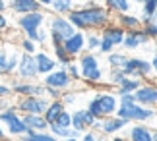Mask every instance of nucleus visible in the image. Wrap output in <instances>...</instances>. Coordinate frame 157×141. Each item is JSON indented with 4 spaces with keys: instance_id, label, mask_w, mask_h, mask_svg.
Returning <instances> with one entry per match:
<instances>
[{
    "instance_id": "nucleus-26",
    "label": "nucleus",
    "mask_w": 157,
    "mask_h": 141,
    "mask_svg": "<svg viewBox=\"0 0 157 141\" xmlns=\"http://www.w3.org/2000/svg\"><path fill=\"white\" fill-rule=\"evenodd\" d=\"M105 6L113 14H126L132 8V0H105Z\"/></svg>"
},
{
    "instance_id": "nucleus-44",
    "label": "nucleus",
    "mask_w": 157,
    "mask_h": 141,
    "mask_svg": "<svg viewBox=\"0 0 157 141\" xmlns=\"http://www.w3.org/2000/svg\"><path fill=\"white\" fill-rule=\"evenodd\" d=\"M80 139H82V141H99V133L93 132V130H86V132L80 135Z\"/></svg>"
},
{
    "instance_id": "nucleus-21",
    "label": "nucleus",
    "mask_w": 157,
    "mask_h": 141,
    "mask_svg": "<svg viewBox=\"0 0 157 141\" xmlns=\"http://www.w3.org/2000/svg\"><path fill=\"white\" fill-rule=\"evenodd\" d=\"M128 139L130 141H153V130L146 126L144 122H138L128 130Z\"/></svg>"
},
{
    "instance_id": "nucleus-37",
    "label": "nucleus",
    "mask_w": 157,
    "mask_h": 141,
    "mask_svg": "<svg viewBox=\"0 0 157 141\" xmlns=\"http://www.w3.org/2000/svg\"><path fill=\"white\" fill-rule=\"evenodd\" d=\"M60 101L64 102V106H66V108H70V106H74V105H76V101H78V93H76V91H72V89H66V91H62V95H60Z\"/></svg>"
},
{
    "instance_id": "nucleus-11",
    "label": "nucleus",
    "mask_w": 157,
    "mask_h": 141,
    "mask_svg": "<svg viewBox=\"0 0 157 141\" xmlns=\"http://www.w3.org/2000/svg\"><path fill=\"white\" fill-rule=\"evenodd\" d=\"M128 124H130V122H126L124 118H118L117 114H113V116H105V118L97 120L91 130L97 132L99 135L107 137V135H114V133H118L120 130H124Z\"/></svg>"
},
{
    "instance_id": "nucleus-17",
    "label": "nucleus",
    "mask_w": 157,
    "mask_h": 141,
    "mask_svg": "<svg viewBox=\"0 0 157 141\" xmlns=\"http://www.w3.org/2000/svg\"><path fill=\"white\" fill-rule=\"evenodd\" d=\"M35 56V64H37V72H39V76H45V73H49L52 70H56L58 68V62L54 60V56H51L49 52H45V50H37L33 54Z\"/></svg>"
},
{
    "instance_id": "nucleus-52",
    "label": "nucleus",
    "mask_w": 157,
    "mask_h": 141,
    "mask_svg": "<svg viewBox=\"0 0 157 141\" xmlns=\"http://www.w3.org/2000/svg\"><path fill=\"white\" fill-rule=\"evenodd\" d=\"M0 137H6V130H4L2 124H0Z\"/></svg>"
},
{
    "instance_id": "nucleus-46",
    "label": "nucleus",
    "mask_w": 157,
    "mask_h": 141,
    "mask_svg": "<svg viewBox=\"0 0 157 141\" xmlns=\"http://www.w3.org/2000/svg\"><path fill=\"white\" fill-rule=\"evenodd\" d=\"M14 106V102H12V97H0V110H6Z\"/></svg>"
},
{
    "instance_id": "nucleus-33",
    "label": "nucleus",
    "mask_w": 157,
    "mask_h": 141,
    "mask_svg": "<svg viewBox=\"0 0 157 141\" xmlns=\"http://www.w3.org/2000/svg\"><path fill=\"white\" fill-rule=\"evenodd\" d=\"M107 62H109V66H111V68H122V64L126 62V58H128V56H126V54L124 52H109L107 54Z\"/></svg>"
},
{
    "instance_id": "nucleus-48",
    "label": "nucleus",
    "mask_w": 157,
    "mask_h": 141,
    "mask_svg": "<svg viewBox=\"0 0 157 141\" xmlns=\"http://www.w3.org/2000/svg\"><path fill=\"white\" fill-rule=\"evenodd\" d=\"M151 68H153V76L157 77V52L153 54V58H151Z\"/></svg>"
},
{
    "instance_id": "nucleus-49",
    "label": "nucleus",
    "mask_w": 157,
    "mask_h": 141,
    "mask_svg": "<svg viewBox=\"0 0 157 141\" xmlns=\"http://www.w3.org/2000/svg\"><path fill=\"white\" fill-rule=\"evenodd\" d=\"M111 141H130L128 137H122V135H117V133H114V135L111 137Z\"/></svg>"
},
{
    "instance_id": "nucleus-29",
    "label": "nucleus",
    "mask_w": 157,
    "mask_h": 141,
    "mask_svg": "<svg viewBox=\"0 0 157 141\" xmlns=\"http://www.w3.org/2000/svg\"><path fill=\"white\" fill-rule=\"evenodd\" d=\"M49 8L58 16H66L68 12L74 10V0H52V4Z\"/></svg>"
},
{
    "instance_id": "nucleus-25",
    "label": "nucleus",
    "mask_w": 157,
    "mask_h": 141,
    "mask_svg": "<svg viewBox=\"0 0 157 141\" xmlns=\"http://www.w3.org/2000/svg\"><path fill=\"white\" fill-rule=\"evenodd\" d=\"M70 128L78 130L80 133L89 130L87 124H86V108H76L74 112H72V124H70Z\"/></svg>"
},
{
    "instance_id": "nucleus-54",
    "label": "nucleus",
    "mask_w": 157,
    "mask_h": 141,
    "mask_svg": "<svg viewBox=\"0 0 157 141\" xmlns=\"http://www.w3.org/2000/svg\"><path fill=\"white\" fill-rule=\"evenodd\" d=\"M134 2H136V4H142V2H146V0H134Z\"/></svg>"
},
{
    "instance_id": "nucleus-28",
    "label": "nucleus",
    "mask_w": 157,
    "mask_h": 141,
    "mask_svg": "<svg viewBox=\"0 0 157 141\" xmlns=\"http://www.w3.org/2000/svg\"><path fill=\"white\" fill-rule=\"evenodd\" d=\"M140 85H142V79L126 76V79L117 87V95H122V93H134V91L140 87Z\"/></svg>"
},
{
    "instance_id": "nucleus-53",
    "label": "nucleus",
    "mask_w": 157,
    "mask_h": 141,
    "mask_svg": "<svg viewBox=\"0 0 157 141\" xmlns=\"http://www.w3.org/2000/svg\"><path fill=\"white\" fill-rule=\"evenodd\" d=\"M153 141H157V130H153Z\"/></svg>"
},
{
    "instance_id": "nucleus-6",
    "label": "nucleus",
    "mask_w": 157,
    "mask_h": 141,
    "mask_svg": "<svg viewBox=\"0 0 157 141\" xmlns=\"http://www.w3.org/2000/svg\"><path fill=\"white\" fill-rule=\"evenodd\" d=\"M78 29L68 21L66 16H52L49 21V39L51 43H62L64 39H68L70 35H74Z\"/></svg>"
},
{
    "instance_id": "nucleus-9",
    "label": "nucleus",
    "mask_w": 157,
    "mask_h": 141,
    "mask_svg": "<svg viewBox=\"0 0 157 141\" xmlns=\"http://www.w3.org/2000/svg\"><path fill=\"white\" fill-rule=\"evenodd\" d=\"M14 76L17 79H25V81H37V79H39V72H37V64H35V56H33V54L20 52V60H17Z\"/></svg>"
},
{
    "instance_id": "nucleus-16",
    "label": "nucleus",
    "mask_w": 157,
    "mask_h": 141,
    "mask_svg": "<svg viewBox=\"0 0 157 141\" xmlns=\"http://www.w3.org/2000/svg\"><path fill=\"white\" fill-rule=\"evenodd\" d=\"M62 46H64V50L68 52L72 58H78L83 50H86V33L76 31L74 35H70L68 39L62 41Z\"/></svg>"
},
{
    "instance_id": "nucleus-45",
    "label": "nucleus",
    "mask_w": 157,
    "mask_h": 141,
    "mask_svg": "<svg viewBox=\"0 0 157 141\" xmlns=\"http://www.w3.org/2000/svg\"><path fill=\"white\" fill-rule=\"evenodd\" d=\"M0 97H12L10 83H4V81H0Z\"/></svg>"
},
{
    "instance_id": "nucleus-2",
    "label": "nucleus",
    "mask_w": 157,
    "mask_h": 141,
    "mask_svg": "<svg viewBox=\"0 0 157 141\" xmlns=\"http://www.w3.org/2000/svg\"><path fill=\"white\" fill-rule=\"evenodd\" d=\"M78 66H80V73H82V81H86L87 85H99L105 81V73L101 70V62L93 52L83 50L80 56L76 58Z\"/></svg>"
},
{
    "instance_id": "nucleus-24",
    "label": "nucleus",
    "mask_w": 157,
    "mask_h": 141,
    "mask_svg": "<svg viewBox=\"0 0 157 141\" xmlns=\"http://www.w3.org/2000/svg\"><path fill=\"white\" fill-rule=\"evenodd\" d=\"M17 141H58V137H54L47 130V132H27V133L17 137Z\"/></svg>"
},
{
    "instance_id": "nucleus-42",
    "label": "nucleus",
    "mask_w": 157,
    "mask_h": 141,
    "mask_svg": "<svg viewBox=\"0 0 157 141\" xmlns=\"http://www.w3.org/2000/svg\"><path fill=\"white\" fill-rule=\"evenodd\" d=\"M60 95H62V91H60V89H54V87H47V85H45V97H47L49 101L60 99Z\"/></svg>"
},
{
    "instance_id": "nucleus-13",
    "label": "nucleus",
    "mask_w": 157,
    "mask_h": 141,
    "mask_svg": "<svg viewBox=\"0 0 157 141\" xmlns=\"http://www.w3.org/2000/svg\"><path fill=\"white\" fill-rule=\"evenodd\" d=\"M151 39L142 31V27L138 29H128V31L124 33V39H122V46L124 50H136V48H140L142 45H149Z\"/></svg>"
},
{
    "instance_id": "nucleus-55",
    "label": "nucleus",
    "mask_w": 157,
    "mask_h": 141,
    "mask_svg": "<svg viewBox=\"0 0 157 141\" xmlns=\"http://www.w3.org/2000/svg\"><path fill=\"white\" fill-rule=\"evenodd\" d=\"M155 17H157V10H155Z\"/></svg>"
},
{
    "instance_id": "nucleus-56",
    "label": "nucleus",
    "mask_w": 157,
    "mask_h": 141,
    "mask_svg": "<svg viewBox=\"0 0 157 141\" xmlns=\"http://www.w3.org/2000/svg\"><path fill=\"white\" fill-rule=\"evenodd\" d=\"M12 141H17V139H12Z\"/></svg>"
},
{
    "instance_id": "nucleus-23",
    "label": "nucleus",
    "mask_w": 157,
    "mask_h": 141,
    "mask_svg": "<svg viewBox=\"0 0 157 141\" xmlns=\"http://www.w3.org/2000/svg\"><path fill=\"white\" fill-rule=\"evenodd\" d=\"M66 106H64V102L60 101V99H54V101H49V105H47V108H45V112H43V118L49 122H54L56 120V116L62 112Z\"/></svg>"
},
{
    "instance_id": "nucleus-19",
    "label": "nucleus",
    "mask_w": 157,
    "mask_h": 141,
    "mask_svg": "<svg viewBox=\"0 0 157 141\" xmlns=\"http://www.w3.org/2000/svg\"><path fill=\"white\" fill-rule=\"evenodd\" d=\"M99 33H101V37H105L107 41H111L113 45H114V48H117V46L122 45V39H124V33L126 31L120 25H117L114 21H111L109 25H105L103 29H101Z\"/></svg>"
},
{
    "instance_id": "nucleus-40",
    "label": "nucleus",
    "mask_w": 157,
    "mask_h": 141,
    "mask_svg": "<svg viewBox=\"0 0 157 141\" xmlns=\"http://www.w3.org/2000/svg\"><path fill=\"white\" fill-rule=\"evenodd\" d=\"M142 31L146 33L149 39H157V20H151V21H147V23H142Z\"/></svg>"
},
{
    "instance_id": "nucleus-5",
    "label": "nucleus",
    "mask_w": 157,
    "mask_h": 141,
    "mask_svg": "<svg viewBox=\"0 0 157 141\" xmlns=\"http://www.w3.org/2000/svg\"><path fill=\"white\" fill-rule=\"evenodd\" d=\"M45 20H47L45 12H43V10H37V12H29V14L17 16L16 25H17V29L23 33V37H27V39L33 41L35 31H37V29L45 23Z\"/></svg>"
},
{
    "instance_id": "nucleus-10",
    "label": "nucleus",
    "mask_w": 157,
    "mask_h": 141,
    "mask_svg": "<svg viewBox=\"0 0 157 141\" xmlns=\"http://www.w3.org/2000/svg\"><path fill=\"white\" fill-rule=\"evenodd\" d=\"M41 83L47 85V87H54V89H60V91H66V89H72L74 87V79L70 77V73L66 72V68H56L49 73H45Z\"/></svg>"
},
{
    "instance_id": "nucleus-50",
    "label": "nucleus",
    "mask_w": 157,
    "mask_h": 141,
    "mask_svg": "<svg viewBox=\"0 0 157 141\" xmlns=\"http://www.w3.org/2000/svg\"><path fill=\"white\" fill-rule=\"evenodd\" d=\"M37 2H39L41 6H43V8H49V6L52 4V0H37Z\"/></svg>"
},
{
    "instance_id": "nucleus-34",
    "label": "nucleus",
    "mask_w": 157,
    "mask_h": 141,
    "mask_svg": "<svg viewBox=\"0 0 157 141\" xmlns=\"http://www.w3.org/2000/svg\"><path fill=\"white\" fill-rule=\"evenodd\" d=\"M0 77H10L8 76V45L0 46Z\"/></svg>"
},
{
    "instance_id": "nucleus-18",
    "label": "nucleus",
    "mask_w": 157,
    "mask_h": 141,
    "mask_svg": "<svg viewBox=\"0 0 157 141\" xmlns=\"http://www.w3.org/2000/svg\"><path fill=\"white\" fill-rule=\"evenodd\" d=\"M8 10H12L16 16H21V14H29V12L43 10V6H41L37 0H10Z\"/></svg>"
},
{
    "instance_id": "nucleus-7",
    "label": "nucleus",
    "mask_w": 157,
    "mask_h": 141,
    "mask_svg": "<svg viewBox=\"0 0 157 141\" xmlns=\"http://www.w3.org/2000/svg\"><path fill=\"white\" fill-rule=\"evenodd\" d=\"M49 99L45 95H27V97H17V101L14 102L16 110L20 114H43Z\"/></svg>"
},
{
    "instance_id": "nucleus-43",
    "label": "nucleus",
    "mask_w": 157,
    "mask_h": 141,
    "mask_svg": "<svg viewBox=\"0 0 157 141\" xmlns=\"http://www.w3.org/2000/svg\"><path fill=\"white\" fill-rule=\"evenodd\" d=\"M8 29H10V17L6 14H0V37H4Z\"/></svg>"
},
{
    "instance_id": "nucleus-22",
    "label": "nucleus",
    "mask_w": 157,
    "mask_h": 141,
    "mask_svg": "<svg viewBox=\"0 0 157 141\" xmlns=\"http://www.w3.org/2000/svg\"><path fill=\"white\" fill-rule=\"evenodd\" d=\"M114 23H117V25H120L124 31L142 27V20H140L138 16L130 14V12H126V14H117V17H114Z\"/></svg>"
},
{
    "instance_id": "nucleus-39",
    "label": "nucleus",
    "mask_w": 157,
    "mask_h": 141,
    "mask_svg": "<svg viewBox=\"0 0 157 141\" xmlns=\"http://www.w3.org/2000/svg\"><path fill=\"white\" fill-rule=\"evenodd\" d=\"M54 124H58V126H62V128H70V124H72V112H70L68 108H64L62 112L56 116Z\"/></svg>"
},
{
    "instance_id": "nucleus-1",
    "label": "nucleus",
    "mask_w": 157,
    "mask_h": 141,
    "mask_svg": "<svg viewBox=\"0 0 157 141\" xmlns=\"http://www.w3.org/2000/svg\"><path fill=\"white\" fill-rule=\"evenodd\" d=\"M66 17L78 31H101L113 21V12L107 6L86 4L82 8H74L72 12H68Z\"/></svg>"
},
{
    "instance_id": "nucleus-30",
    "label": "nucleus",
    "mask_w": 157,
    "mask_h": 141,
    "mask_svg": "<svg viewBox=\"0 0 157 141\" xmlns=\"http://www.w3.org/2000/svg\"><path fill=\"white\" fill-rule=\"evenodd\" d=\"M52 54H54V60L58 62V66H62V68H64V66L72 60V56L64 50L62 43H52Z\"/></svg>"
},
{
    "instance_id": "nucleus-20",
    "label": "nucleus",
    "mask_w": 157,
    "mask_h": 141,
    "mask_svg": "<svg viewBox=\"0 0 157 141\" xmlns=\"http://www.w3.org/2000/svg\"><path fill=\"white\" fill-rule=\"evenodd\" d=\"M23 124L27 126V132H47L49 130V122L43 118V114H21Z\"/></svg>"
},
{
    "instance_id": "nucleus-27",
    "label": "nucleus",
    "mask_w": 157,
    "mask_h": 141,
    "mask_svg": "<svg viewBox=\"0 0 157 141\" xmlns=\"http://www.w3.org/2000/svg\"><path fill=\"white\" fill-rule=\"evenodd\" d=\"M155 10H157V0H146L142 2V23H147L151 20H157L155 17Z\"/></svg>"
},
{
    "instance_id": "nucleus-8",
    "label": "nucleus",
    "mask_w": 157,
    "mask_h": 141,
    "mask_svg": "<svg viewBox=\"0 0 157 141\" xmlns=\"http://www.w3.org/2000/svg\"><path fill=\"white\" fill-rule=\"evenodd\" d=\"M120 70H122L126 76L138 77V79H146V77H151L153 76L151 62L146 60V58H138V56H128Z\"/></svg>"
},
{
    "instance_id": "nucleus-57",
    "label": "nucleus",
    "mask_w": 157,
    "mask_h": 141,
    "mask_svg": "<svg viewBox=\"0 0 157 141\" xmlns=\"http://www.w3.org/2000/svg\"><path fill=\"white\" fill-rule=\"evenodd\" d=\"M0 41H2V37H0Z\"/></svg>"
},
{
    "instance_id": "nucleus-41",
    "label": "nucleus",
    "mask_w": 157,
    "mask_h": 141,
    "mask_svg": "<svg viewBox=\"0 0 157 141\" xmlns=\"http://www.w3.org/2000/svg\"><path fill=\"white\" fill-rule=\"evenodd\" d=\"M33 41L37 43V45H47V43H49V29H45L43 25H41L37 31H35V35H33Z\"/></svg>"
},
{
    "instance_id": "nucleus-38",
    "label": "nucleus",
    "mask_w": 157,
    "mask_h": 141,
    "mask_svg": "<svg viewBox=\"0 0 157 141\" xmlns=\"http://www.w3.org/2000/svg\"><path fill=\"white\" fill-rule=\"evenodd\" d=\"M64 68H66V72L70 73V77L74 79V81H80V79H82V73H80V66H78V62H76L74 58H72L70 62L64 66Z\"/></svg>"
},
{
    "instance_id": "nucleus-3",
    "label": "nucleus",
    "mask_w": 157,
    "mask_h": 141,
    "mask_svg": "<svg viewBox=\"0 0 157 141\" xmlns=\"http://www.w3.org/2000/svg\"><path fill=\"white\" fill-rule=\"evenodd\" d=\"M118 118H124L126 122L134 124V122H149L155 116L153 106H144L140 102L132 101V102H124V105H118L117 112Z\"/></svg>"
},
{
    "instance_id": "nucleus-14",
    "label": "nucleus",
    "mask_w": 157,
    "mask_h": 141,
    "mask_svg": "<svg viewBox=\"0 0 157 141\" xmlns=\"http://www.w3.org/2000/svg\"><path fill=\"white\" fill-rule=\"evenodd\" d=\"M134 101L144 106H157V83H142L134 91Z\"/></svg>"
},
{
    "instance_id": "nucleus-36",
    "label": "nucleus",
    "mask_w": 157,
    "mask_h": 141,
    "mask_svg": "<svg viewBox=\"0 0 157 141\" xmlns=\"http://www.w3.org/2000/svg\"><path fill=\"white\" fill-rule=\"evenodd\" d=\"M49 132L52 133L54 137L62 139V137H70L72 128H62V126H58V124H54V122H51V124H49Z\"/></svg>"
},
{
    "instance_id": "nucleus-12",
    "label": "nucleus",
    "mask_w": 157,
    "mask_h": 141,
    "mask_svg": "<svg viewBox=\"0 0 157 141\" xmlns=\"http://www.w3.org/2000/svg\"><path fill=\"white\" fill-rule=\"evenodd\" d=\"M12 97H27V95H45V85L41 81H25V79H12L10 81Z\"/></svg>"
},
{
    "instance_id": "nucleus-47",
    "label": "nucleus",
    "mask_w": 157,
    "mask_h": 141,
    "mask_svg": "<svg viewBox=\"0 0 157 141\" xmlns=\"http://www.w3.org/2000/svg\"><path fill=\"white\" fill-rule=\"evenodd\" d=\"M8 12V0H0V14Z\"/></svg>"
},
{
    "instance_id": "nucleus-51",
    "label": "nucleus",
    "mask_w": 157,
    "mask_h": 141,
    "mask_svg": "<svg viewBox=\"0 0 157 141\" xmlns=\"http://www.w3.org/2000/svg\"><path fill=\"white\" fill-rule=\"evenodd\" d=\"M58 141H80L78 137H62V139H58Z\"/></svg>"
},
{
    "instance_id": "nucleus-4",
    "label": "nucleus",
    "mask_w": 157,
    "mask_h": 141,
    "mask_svg": "<svg viewBox=\"0 0 157 141\" xmlns=\"http://www.w3.org/2000/svg\"><path fill=\"white\" fill-rule=\"evenodd\" d=\"M0 124L4 126L6 135L8 137H20L23 133H27V126L23 124L21 114L16 110V106H10L6 110H0Z\"/></svg>"
},
{
    "instance_id": "nucleus-31",
    "label": "nucleus",
    "mask_w": 157,
    "mask_h": 141,
    "mask_svg": "<svg viewBox=\"0 0 157 141\" xmlns=\"http://www.w3.org/2000/svg\"><path fill=\"white\" fill-rule=\"evenodd\" d=\"M126 79V73L120 70V68H111V72H109V76H107V83L111 85V87L117 89L120 83H122Z\"/></svg>"
},
{
    "instance_id": "nucleus-15",
    "label": "nucleus",
    "mask_w": 157,
    "mask_h": 141,
    "mask_svg": "<svg viewBox=\"0 0 157 141\" xmlns=\"http://www.w3.org/2000/svg\"><path fill=\"white\" fill-rule=\"evenodd\" d=\"M95 101H97V105L101 108V112L103 116H113L117 112L118 108V97L117 93H109V91H99V93H95Z\"/></svg>"
},
{
    "instance_id": "nucleus-32",
    "label": "nucleus",
    "mask_w": 157,
    "mask_h": 141,
    "mask_svg": "<svg viewBox=\"0 0 157 141\" xmlns=\"http://www.w3.org/2000/svg\"><path fill=\"white\" fill-rule=\"evenodd\" d=\"M83 33H86V50H89V52L97 50L99 41H101V33L99 31H83Z\"/></svg>"
},
{
    "instance_id": "nucleus-35",
    "label": "nucleus",
    "mask_w": 157,
    "mask_h": 141,
    "mask_svg": "<svg viewBox=\"0 0 157 141\" xmlns=\"http://www.w3.org/2000/svg\"><path fill=\"white\" fill-rule=\"evenodd\" d=\"M17 48H20L21 52H27V54H35V52L39 50V48H37V43L31 41V39H27V37H21V39H20Z\"/></svg>"
}]
</instances>
